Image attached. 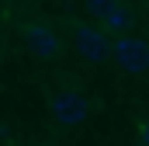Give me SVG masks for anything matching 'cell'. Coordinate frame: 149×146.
<instances>
[{
  "instance_id": "cell-8",
  "label": "cell",
  "mask_w": 149,
  "mask_h": 146,
  "mask_svg": "<svg viewBox=\"0 0 149 146\" xmlns=\"http://www.w3.org/2000/svg\"><path fill=\"white\" fill-rule=\"evenodd\" d=\"M139 146H146V143H139Z\"/></svg>"
},
{
  "instance_id": "cell-4",
  "label": "cell",
  "mask_w": 149,
  "mask_h": 146,
  "mask_svg": "<svg viewBox=\"0 0 149 146\" xmlns=\"http://www.w3.org/2000/svg\"><path fill=\"white\" fill-rule=\"evenodd\" d=\"M24 38H28V49H31L35 56H42V59H52V56L59 52V38H56L52 28H45V25H31Z\"/></svg>"
},
{
  "instance_id": "cell-2",
  "label": "cell",
  "mask_w": 149,
  "mask_h": 146,
  "mask_svg": "<svg viewBox=\"0 0 149 146\" xmlns=\"http://www.w3.org/2000/svg\"><path fill=\"white\" fill-rule=\"evenodd\" d=\"M87 111H90L87 98L76 94V91H63V94L52 98V115H56L59 125H80V122L87 118Z\"/></svg>"
},
{
  "instance_id": "cell-6",
  "label": "cell",
  "mask_w": 149,
  "mask_h": 146,
  "mask_svg": "<svg viewBox=\"0 0 149 146\" xmlns=\"http://www.w3.org/2000/svg\"><path fill=\"white\" fill-rule=\"evenodd\" d=\"M114 4H118V0H87V7H90V11H94V14H97V18H101V14H104V11H111Z\"/></svg>"
},
{
  "instance_id": "cell-1",
  "label": "cell",
  "mask_w": 149,
  "mask_h": 146,
  "mask_svg": "<svg viewBox=\"0 0 149 146\" xmlns=\"http://www.w3.org/2000/svg\"><path fill=\"white\" fill-rule=\"evenodd\" d=\"M111 59L121 66L125 73H146L149 70V45L142 38H114L111 42Z\"/></svg>"
},
{
  "instance_id": "cell-5",
  "label": "cell",
  "mask_w": 149,
  "mask_h": 146,
  "mask_svg": "<svg viewBox=\"0 0 149 146\" xmlns=\"http://www.w3.org/2000/svg\"><path fill=\"white\" fill-rule=\"evenodd\" d=\"M101 18H104V28H108V32H125V28L132 25V14H128L125 4H114L111 11H104Z\"/></svg>"
},
{
  "instance_id": "cell-7",
  "label": "cell",
  "mask_w": 149,
  "mask_h": 146,
  "mask_svg": "<svg viewBox=\"0 0 149 146\" xmlns=\"http://www.w3.org/2000/svg\"><path fill=\"white\" fill-rule=\"evenodd\" d=\"M142 143L149 146V122H146V125H142Z\"/></svg>"
},
{
  "instance_id": "cell-3",
  "label": "cell",
  "mask_w": 149,
  "mask_h": 146,
  "mask_svg": "<svg viewBox=\"0 0 149 146\" xmlns=\"http://www.w3.org/2000/svg\"><path fill=\"white\" fill-rule=\"evenodd\" d=\"M76 52L87 63H104L111 56V42H108L104 32H97V28H80L76 32Z\"/></svg>"
}]
</instances>
